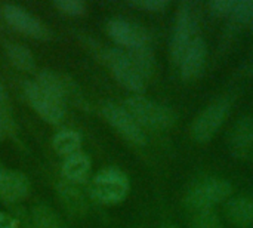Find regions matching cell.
Here are the masks:
<instances>
[{"label":"cell","instance_id":"cell-1","mask_svg":"<svg viewBox=\"0 0 253 228\" xmlns=\"http://www.w3.org/2000/svg\"><path fill=\"white\" fill-rule=\"evenodd\" d=\"M200 24V9L194 1H182L176 10L175 25L170 37V55L179 64L187 49L197 39Z\"/></svg>","mask_w":253,"mask_h":228},{"label":"cell","instance_id":"cell-2","mask_svg":"<svg viewBox=\"0 0 253 228\" xmlns=\"http://www.w3.org/2000/svg\"><path fill=\"white\" fill-rule=\"evenodd\" d=\"M123 107L130 113V116L136 120V123L141 128L163 131L169 129L176 122V116L169 107L147 99L141 95L127 98Z\"/></svg>","mask_w":253,"mask_h":228},{"label":"cell","instance_id":"cell-3","mask_svg":"<svg viewBox=\"0 0 253 228\" xmlns=\"http://www.w3.org/2000/svg\"><path fill=\"white\" fill-rule=\"evenodd\" d=\"M233 193V185L222 178H208L194 185L185 197V205L194 212L213 211V206L225 202Z\"/></svg>","mask_w":253,"mask_h":228},{"label":"cell","instance_id":"cell-4","mask_svg":"<svg viewBox=\"0 0 253 228\" xmlns=\"http://www.w3.org/2000/svg\"><path fill=\"white\" fill-rule=\"evenodd\" d=\"M130 184L127 177L114 168L99 171L90 184L92 196L104 205H116L126 199Z\"/></svg>","mask_w":253,"mask_h":228},{"label":"cell","instance_id":"cell-5","mask_svg":"<svg viewBox=\"0 0 253 228\" xmlns=\"http://www.w3.org/2000/svg\"><path fill=\"white\" fill-rule=\"evenodd\" d=\"M230 107L231 102L227 98H221L215 102H212L211 105H208L193 122L190 132L194 141L203 144L211 141L215 134L218 132V129L222 126V123L225 122L228 113H230Z\"/></svg>","mask_w":253,"mask_h":228},{"label":"cell","instance_id":"cell-6","mask_svg":"<svg viewBox=\"0 0 253 228\" xmlns=\"http://www.w3.org/2000/svg\"><path fill=\"white\" fill-rule=\"evenodd\" d=\"M105 61L114 79L127 91L139 95L145 91V79L135 68L126 50L111 47L105 52Z\"/></svg>","mask_w":253,"mask_h":228},{"label":"cell","instance_id":"cell-7","mask_svg":"<svg viewBox=\"0 0 253 228\" xmlns=\"http://www.w3.org/2000/svg\"><path fill=\"white\" fill-rule=\"evenodd\" d=\"M25 98L31 108L47 123H59L65 114V104L59 101L56 96L44 91L36 82H28L24 86Z\"/></svg>","mask_w":253,"mask_h":228},{"label":"cell","instance_id":"cell-8","mask_svg":"<svg viewBox=\"0 0 253 228\" xmlns=\"http://www.w3.org/2000/svg\"><path fill=\"white\" fill-rule=\"evenodd\" d=\"M104 119L127 141L142 145L145 142V134L142 128L136 123V120L130 116V113L114 102H104L101 107Z\"/></svg>","mask_w":253,"mask_h":228},{"label":"cell","instance_id":"cell-9","mask_svg":"<svg viewBox=\"0 0 253 228\" xmlns=\"http://www.w3.org/2000/svg\"><path fill=\"white\" fill-rule=\"evenodd\" d=\"M1 15L12 28H15L16 31L22 34L36 37V39H44L49 34L43 22L34 15H31L28 10L22 9L21 6L7 3L1 7Z\"/></svg>","mask_w":253,"mask_h":228},{"label":"cell","instance_id":"cell-10","mask_svg":"<svg viewBox=\"0 0 253 228\" xmlns=\"http://www.w3.org/2000/svg\"><path fill=\"white\" fill-rule=\"evenodd\" d=\"M107 31L116 43L126 47L127 50L147 45V33L130 21L122 18L110 19L107 24Z\"/></svg>","mask_w":253,"mask_h":228},{"label":"cell","instance_id":"cell-11","mask_svg":"<svg viewBox=\"0 0 253 228\" xmlns=\"http://www.w3.org/2000/svg\"><path fill=\"white\" fill-rule=\"evenodd\" d=\"M230 151L240 160H253V119L242 117L230 134Z\"/></svg>","mask_w":253,"mask_h":228},{"label":"cell","instance_id":"cell-12","mask_svg":"<svg viewBox=\"0 0 253 228\" xmlns=\"http://www.w3.org/2000/svg\"><path fill=\"white\" fill-rule=\"evenodd\" d=\"M206 56H208V46L202 37H197L184 53L181 62L178 64L182 79L191 80L197 77L205 68Z\"/></svg>","mask_w":253,"mask_h":228},{"label":"cell","instance_id":"cell-13","mask_svg":"<svg viewBox=\"0 0 253 228\" xmlns=\"http://www.w3.org/2000/svg\"><path fill=\"white\" fill-rule=\"evenodd\" d=\"M30 184L24 174L9 169H0V197L9 202H18L28 196Z\"/></svg>","mask_w":253,"mask_h":228},{"label":"cell","instance_id":"cell-14","mask_svg":"<svg viewBox=\"0 0 253 228\" xmlns=\"http://www.w3.org/2000/svg\"><path fill=\"white\" fill-rule=\"evenodd\" d=\"M36 83L42 86L44 91H47L49 93H52L53 96H56L64 104L65 99L76 92V85L67 76L61 73H55L52 70H44L39 73Z\"/></svg>","mask_w":253,"mask_h":228},{"label":"cell","instance_id":"cell-15","mask_svg":"<svg viewBox=\"0 0 253 228\" xmlns=\"http://www.w3.org/2000/svg\"><path fill=\"white\" fill-rule=\"evenodd\" d=\"M61 172L62 177L68 181V184L84 182L90 174V160L84 153H76L73 156L65 157Z\"/></svg>","mask_w":253,"mask_h":228},{"label":"cell","instance_id":"cell-16","mask_svg":"<svg viewBox=\"0 0 253 228\" xmlns=\"http://www.w3.org/2000/svg\"><path fill=\"white\" fill-rule=\"evenodd\" d=\"M225 214L228 221L239 228L253 226V200L249 197H236L227 203Z\"/></svg>","mask_w":253,"mask_h":228},{"label":"cell","instance_id":"cell-17","mask_svg":"<svg viewBox=\"0 0 253 228\" xmlns=\"http://www.w3.org/2000/svg\"><path fill=\"white\" fill-rule=\"evenodd\" d=\"M52 147L59 156L68 157V156H73L76 153H80L82 138L74 131H70V129L59 131L52 138Z\"/></svg>","mask_w":253,"mask_h":228},{"label":"cell","instance_id":"cell-18","mask_svg":"<svg viewBox=\"0 0 253 228\" xmlns=\"http://www.w3.org/2000/svg\"><path fill=\"white\" fill-rule=\"evenodd\" d=\"M126 52H127L130 61L133 62L135 68L139 71V74L144 79L151 77V74L154 73V68H156V58H154L153 50L148 47V45L126 50Z\"/></svg>","mask_w":253,"mask_h":228},{"label":"cell","instance_id":"cell-19","mask_svg":"<svg viewBox=\"0 0 253 228\" xmlns=\"http://www.w3.org/2000/svg\"><path fill=\"white\" fill-rule=\"evenodd\" d=\"M6 55H7V59L10 61V64L22 71H30L34 68V56L25 45L7 43Z\"/></svg>","mask_w":253,"mask_h":228},{"label":"cell","instance_id":"cell-20","mask_svg":"<svg viewBox=\"0 0 253 228\" xmlns=\"http://www.w3.org/2000/svg\"><path fill=\"white\" fill-rule=\"evenodd\" d=\"M58 194L64 203V206L74 214H80L84 209V199L82 193L73 187V184H61L58 187Z\"/></svg>","mask_w":253,"mask_h":228},{"label":"cell","instance_id":"cell-21","mask_svg":"<svg viewBox=\"0 0 253 228\" xmlns=\"http://www.w3.org/2000/svg\"><path fill=\"white\" fill-rule=\"evenodd\" d=\"M33 228H59L56 214L44 205H37L31 211Z\"/></svg>","mask_w":253,"mask_h":228},{"label":"cell","instance_id":"cell-22","mask_svg":"<svg viewBox=\"0 0 253 228\" xmlns=\"http://www.w3.org/2000/svg\"><path fill=\"white\" fill-rule=\"evenodd\" d=\"M230 19L237 24H252L253 0H236Z\"/></svg>","mask_w":253,"mask_h":228},{"label":"cell","instance_id":"cell-23","mask_svg":"<svg viewBox=\"0 0 253 228\" xmlns=\"http://www.w3.org/2000/svg\"><path fill=\"white\" fill-rule=\"evenodd\" d=\"M191 228H224L219 217L213 211H200L196 212Z\"/></svg>","mask_w":253,"mask_h":228},{"label":"cell","instance_id":"cell-24","mask_svg":"<svg viewBox=\"0 0 253 228\" xmlns=\"http://www.w3.org/2000/svg\"><path fill=\"white\" fill-rule=\"evenodd\" d=\"M53 6L56 10H59L64 15L68 16H80L86 13V3L79 0H56L53 1Z\"/></svg>","mask_w":253,"mask_h":228},{"label":"cell","instance_id":"cell-25","mask_svg":"<svg viewBox=\"0 0 253 228\" xmlns=\"http://www.w3.org/2000/svg\"><path fill=\"white\" fill-rule=\"evenodd\" d=\"M236 0H213L209 3L211 13L216 18H230Z\"/></svg>","mask_w":253,"mask_h":228},{"label":"cell","instance_id":"cell-26","mask_svg":"<svg viewBox=\"0 0 253 228\" xmlns=\"http://www.w3.org/2000/svg\"><path fill=\"white\" fill-rule=\"evenodd\" d=\"M132 7H138L147 12H162L163 9L168 7V1L165 0H138V1H130L129 3Z\"/></svg>","mask_w":253,"mask_h":228},{"label":"cell","instance_id":"cell-27","mask_svg":"<svg viewBox=\"0 0 253 228\" xmlns=\"http://www.w3.org/2000/svg\"><path fill=\"white\" fill-rule=\"evenodd\" d=\"M12 131V120L6 110H0V139H4Z\"/></svg>","mask_w":253,"mask_h":228},{"label":"cell","instance_id":"cell-28","mask_svg":"<svg viewBox=\"0 0 253 228\" xmlns=\"http://www.w3.org/2000/svg\"><path fill=\"white\" fill-rule=\"evenodd\" d=\"M19 223L9 214L0 212V228H18Z\"/></svg>","mask_w":253,"mask_h":228},{"label":"cell","instance_id":"cell-29","mask_svg":"<svg viewBox=\"0 0 253 228\" xmlns=\"http://www.w3.org/2000/svg\"><path fill=\"white\" fill-rule=\"evenodd\" d=\"M0 110L7 111V93L1 85H0Z\"/></svg>","mask_w":253,"mask_h":228},{"label":"cell","instance_id":"cell-30","mask_svg":"<svg viewBox=\"0 0 253 228\" xmlns=\"http://www.w3.org/2000/svg\"><path fill=\"white\" fill-rule=\"evenodd\" d=\"M165 228H176V227H173V226H170V227H165Z\"/></svg>","mask_w":253,"mask_h":228},{"label":"cell","instance_id":"cell-31","mask_svg":"<svg viewBox=\"0 0 253 228\" xmlns=\"http://www.w3.org/2000/svg\"><path fill=\"white\" fill-rule=\"evenodd\" d=\"M252 27H253V22H252Z\"/></svg>","mask_w":253,"mask_h":228}]
</instances>
